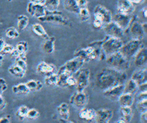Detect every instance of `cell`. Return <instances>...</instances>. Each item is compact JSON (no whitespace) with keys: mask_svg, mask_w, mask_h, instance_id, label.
Here are the masks:
<instances>
[{"mask_svg":"<svg viewBox=\"0 0 147 123\" xmlns=\"http://www.w3.org/2000/svg\"><path fill=\"white\" fill-rule=\"evenodd\" d=\"M127 80V74L111 67L102 68L95 78L96 86L103 91L111 87L123 84Z\"/></svg>","mask_w":147,"mask_h":123,"instance_id":"cell-1","label":"cell"},{"mask_svg":"<svg viewBox=\"0 0 147 123\" xmlns=\"http://www.w3.org/2000/svg\"><path fill=\"white\" fill-rule=\"evenodd\" d=\"M105 59L110 67L119 71H125L130 66L129 60L125 58L119 51L107 56Z\"/></svg>","mask_w":147,"mask_h":123,"instance_id":"cell-2","label":"cell"},{"mask_svg":"<svg viewBox=\"0 0 147 123\" xmlns=\"http://www.w3.org/2000/svg\"><path fill=\"white\" fill-rule=\"evenodd\" d=\"M123 44L121 39L106 36L101 40V48L106 57L115 52H118Z\"/></svg>","mask_w":147,"mask_h":123,"instance_id":"cell-3","label":"cell"},{"mask_svg":"<svg viewBox=\"0 0 147 123\" xmlns=\"http://www.w3.org/2000/svg\"><path fill=\"white\" fill-rule=\"evenodd\" d=\"M38 20L40 22L53 23L63 26H69L71 25V22L68 18L59 10L53 11H47L45 16Z\"/></svg>","mask_w":147,"mask_h":123,"instance_id":"cell-4","label":"cell"},{"mask_svg":"<svg viewBox=\"0 0 147 123\" xmlns=\"http://www.w3.org/2000/svg\"><path fill=\"white\" fill-rule=\"evenodd\" d=\"M143 43L140 40L131 39L125 44H123L119 52L127 59L130 60L134 57L138 51L142 47Z\"/></svg>","mask_w":147,"mask_h":123,"instance_id":"cell-5","label":"cell"},{"mask_svg":"<svg viewBox=\"0 0 147 123\" xmlns=\"http://www.w3.org/2000/svg\"><path fill=\"white\" fill-rule=\"evenodd\" d=\"M76 80V91H84L88 86L90 78V70L87 68L82 67L72 74Z\"/></svg>","mask_w":147,"mask_h":123,"instance_id":"cell-6","label":"cell"},{"mask_svg":"<svg viewBox=\"0 0 147 123\" xmlns=\"http://www.w3.org/2000/svg\"><path fill=\"white\" fill-rule=\"evenodd\" d=\"M127 30L129 31L132 39L141 40L146 33L143 28L142 23L137 20V18L136 16H133Z\"/></svg>","mask_w":147,"mask_h":123,"instance_id":"cell-7","label":"cell"},{"mask_svg":"<svg viewBox=\"0 0 147 123\" xmlns=\"http://www.w3.org/2000/svg\"><path fill=\"white\" fill-rule=\"evenodd\" d=\"M69 103L74 107L81 109L88 102V96L84 91H76L70 97Z\"/></svg>","mask_w":147,"mask_h":123,"instance_id":"cell-8","label":"cell"},{"mask_svg":"<svg viewBox=\"0 0 147 123\" xmlns=\"http://www.w3.org/2000/svg\"><path fill=\"white\" fill-rule=\"evenodd\" d=\"M94 18L101 20L105 24L112 21V14L110 10L102 5H96L93 10Z\"/></svg>","mask_w":147,"mask_h":123,"instance_id":"cell-9","label":"cell"},{"mask_svg":"<svg viewBox=\"0 0 147 123\" xmlns=\"http://www.w3.org/2000/svg\"><path fill=\"white\" fill-rule=\"evenodd\" d=\"M74 56H78L83 59L85 62L98 60L97 54L94 48L90 44L85 48H81L76 50L74 53Z\"/></svg>","mask_w":147,"mask_h":123,"instance_id":"cell-10","label":"cell"},{"mask_svg":"<svg viewBox=\"0 0 147 123\" xmlns=\"http://www.w3.org/2000/svg\"><path fill=\"white\" fill-rule=\"evenodd\" d=\"M106 36L121 39L123 36L124 30L113 21L106 24L102 28Z\"/></svg>","mask_w":147,"mask_h":123,"instance_id":"cell-11","label":"cell"},{"mask_svg":"<svg viewBox=\"0 0 147 123\" xmlns=\"http://www.w3.org/2000/svg\"><path fill=\"white\" fill-rule=\"evenodd\" d=\"M84 63L85 62L82 58L78 56H74L73 58L67 60L61 66L72 75L82 68Z\"/></svg>","mask_w":147,"mask_h":123,"instance_id":"cell-12","label":"cell"},{"mask_svg":"<svg viewBox=\"0 0 147 123\" xmlns=\"http://www.w3.org/2000/svg\"><path fill=\"white\" fill-rule=\"evenodd\" d=\"M133 16L117 12L112 16V21L117 24L124 32L126 31L131 21Z\"/></svg>","mask_w":147,"mask_h":123,"instance_id":"cell-13","label":"cell"},{"mask_svg":"<svg viewBox=\"0 0 147 123\" xmlns=\"http://www.w3.org/2000/svg\"><path fill=\"white\" fill-rule=\"evenodd\" d=\"M27 13L32 17L37 19L43 17L47 13L44 5L29 2L26 6Z\"/></svg>","mask_w":147,"mask_h":123,"instance_id":"cell-14","label":"cell"},{"mask_svg":"<svg viewBox=\"0 0 147 123\" xmlns=\"http://www.w3.org/2000/svg\"><path fill=\"white\" fill-rule=\"evenodd\" d=\"M113 112L109 108H100L96 110L95 123H110L113 118Z\"/></svg>","mask_w":147,"mask_h":123,"instance_id":"cell-15","label":"cell"},{"mask_svg":"<svg viewBox=\"0 0 147 123\" xmlns=\"http://www.w3.org/2000/svg\"><path fill=\"white\" fill-rule=\"evenodd\" d=\"M124 84L118 85L103 91V95L112 101H117L119 96L123 93Z\"/></svg>","mask_w":147,"mask_h":123,"instance_id":"cell-16","label":"cell"},{"mask_svg":"<svg viewBox=\"0 0 147 123\" xmlns=\"http://www.w3.org/2000/svg\"><path fill=\"white\" fill-rule=\"evenodd\" d=\"M117 9L118 13L131 15L135 10V6L129 0H118Z\"/></svg>","mask_w":147,"mask_h":123,"instance_id":"cell-17","label":"cell"},{"mask_svg":"<svg viewBox=\"0 0 147 123\" xmlns=\"http://www.w3.org/2000/svg\"><path fill=\"white\" fill-rule=\"evenodd\" d=\"M28 50V43L26 41H21L17 43L11 53L10 55L13 57L25 56Z\"/></svg>","mask_w":147,"mask_h":123,"instance_id":"cell-18","label":"cell"},{"mask_svg":"<svg viewBox=\"0 0 147 123\" xmlns=\"http://www.w3.org/2000/svg\"><path fill=\"white\" fill-rule=\"evenodd\" d=\"M147 62V48L142 47L134 56V63L136 67H140Z\"/></svg>","mask_w":147,"mask_h":123,"instance_id":"cell-19","label":"cell"},{"mask_svg":"<svg viewBox=\"0 0 147 123\" xmlns=\"http://www.w3.org/2000/svg\"><path fill=\"white\" fill-rule=\"evenodd\" d=\"M96 115V110L92 108L82 107L80 109L78 116L79 117L85 121L91 122L95 120Z\"/></svg>","mask_w":147,"mask_h":123,"instance_id":"cell-20","label":"cell"},{"mask_svg":"<svg viewBox=\"0 0 147 123\" xmlns=\"http://www.w3.org/2000/svg\"><path fill=\"white\" fill-rule=\"evenodd\" d=\"M55 70L56 67L53 64L45 61H41L36 67L37 72L45 75L55 72Z\"/></svg>","mask_w":147,"mask_h":123,"instance_id":"cell-21","label":"cell"},{"mask_svg":"<svg viewBox=\"0 0 147 123\" xmlns=\"http://www.w3.org/2000/svg\"><path fill=\"white\" fill-rule=\"evenodd\" d=\"M130 78L135 81L138 85L147 82V70L142 68L134 71Z\"/></svg>","mask_w":147,"mask_h":123,"instance_id":"cell-22","label":"cell"},{"mask_svg":"<svg viewBox=\"0 0 147 123\" xmlns=\"http://www.w3.org/2000/svg\"><path fill=\"white\" fill-rule=\"evenodd\" d=\"M41 47L44 52L47 54H51L55 51V37L53 36H48L47 37L44 39Z\"/></svg>","mask_w":147,"mask_h":123,"instance_id":"cell-23","label":"cell"},{"mask_svg":"<svg viewBox=\"0 0 147 123\" xmlns=\"http://www.w3.org/2000/svg\"><path fill=\"white\" fill-rule=\"evenodd\" d=\"M134 94L123 93L119 96L117 101L120 106L131 107L134 103Z\"/></svg>","mask_w":147,"mask_h":123,"instance_id":"cell-24","label":"cell"},{"mask_svg":"<svg viewBox=\"0 0 147 123\" xmlns=\"http://www.w3.org/2000/svg\"><path fill=\"white\" fill-rule=\"evenodd\" d=\"M57 114L60 117L61 119L64 120H69L70 116V110L69 105L66 102H62L56 107Z\"/></svg>","mask_w":147,"mask_h":123,"instance_id":"cell-25","label":"cell"},{"mask_svg":"<svg viewBox=\"0 0 147 123\" xmlns=\"http://www.w3.org/2000/svg\"><path fill=\"white\" fill-rule=\"evenodd\" d=\"M63 7L66 11L75 14H78L79 10L76 0H63Z\"/></svg>","mask_w":147,"mask_h":123,"instance_id":"cell-26","label":"cell"},{"mask_svg":"<svg viewBox=\"0 0 147 123\" xmlns=\"http://www.w3.org/2000/svg\"><path fill=\"white\" fill-rule=\"evenodd\" d=\"M138 86L135 81L130 78L124 83L123 93L134 94L138 91Z\"/></svg>","mask_w":147,"mask_h":123,"instance_id":"cell-27","label":"cell"},{"mask_svg":"<svg viewBox=\"0 0 147 123\" xmlns=\"http://www.w3.org/2000/svg\"><path fill=\"white\" fill-rule=\"evenodd\" d=\"M119 113L121 118H123L127 123L131 121L133 116V112L131 107L120 106Z\"/></svg>","mask_w":147,"mask_h":123,"instance_id":"cell-28","label":"cell"},{"mask_svg":"<svg viewBox=\"0 0 147 123\" xmlns=\"http://www.w3.org/2000/svg\"><path fill=\"white\" fill-rule=\"evenodd\" d=\"M8 71L11 75L18 78H23L26 72V71L15 64H13L9 67Z\"/></svg>","mask_w":147,"mask_h":123,"instance_id":"cell-29","label":"cell"},{"mask_svg":"<svg viewBox=\"0 0 147 123\" xmlns=\"http://www.w3.org/2000/svg\"><path fill=\"white\" fill-rule=\"evenodd\" d=\"M32 30L36 35L44 39L49 36L44 26L40 23L33 24L32 25Z\"/></svg>","mask_w":147,"mask_h":123,"instance_id":"cell-30","label":"cell"},{"mask_svg":"<svg viewBox=\"0 0 147 123\" xmlns=\"http://www.w3.org/2000/svg\"><path fill=\"white\" fill-rule=\"evenodd\" d=\"M25 84L30 91H40L43 87L42 82L37 79H30L25 83Z\"/></svg>","mask_w":147,"mask_h":123,"instance_id":"cell-31","label":"cell"},{"mask_svg":"<svg viewBox=\"0 0 147 123\" xmlns=\"http://www.w3.org/2000/svg\"><path fill=\"white\" fill-rule=\"evenodd\" d=\"M44 82L47 86H57L58 82V75L57 73L53 72L45 75L44 79Z\"/></svg>","mask_w":147,"mask_h":123,"instance_id":"cell-32","label":"cell"},{"mask_svg":"<svg viewBox=\"0 0 147 123\" xmlns=\"http://www.w3.org/2000/svg\"><path fill=\"white\" fill-rule=\"evenodd\" d=\"M12 91L16 94L22 95H26L30 92L29 90L25 84V83H20L14 85L12 87Z\"/></svg>","mask_w":147,"mask_h":123,"instance_id":"cell-33","label":"cell"},{"mask_svg":"<svg viewBox=\"0 0 147 123\" xmlns=\"http://www.w3.org/2000/svg\"><path fill=\"white\" fill-rule=\"evenodd\" d=\"M60 0H45L44 6L48 11L58 10Z\"/></svg>","mask_w":147,"mask_h":123,"instance_id":"cell-34","label":"cell"},{"mask_svg":"<svg viewBox=\"0 0 147 123\" xmlns=\"http://www.w3.org/2000/svg\"><path fill=\"white\" fill-rule=\"evenodd\" d=\"M29 22V17L24 14H20L17 17V29L19 30H24Z\"/></svg>","mask_w":147,"mask_h":123,"instance_id":"cell-35","label":"cell"},{"mask_svg":"<svg viewBox=\"0 0 147 123\" xmlns=\"http://www.w3.org/2000/svg\"><path fill=\"white\" fill-rule=\"evenodd\" d=\"M77 15L82 22H86L89 20L90 18V13L88 7L79 9Z\"/></svg>","mask_w":147,"mask_h":123,"instance_id":"cell-36","label":"cell"},{"mask_svg":"<svg viewBox=\"0 0 147 123\" xmlns=\"http://www.w3.org/2000/svg\"><path fill=\"white\" fill-rule=\"evenodd\" d=\"M28 110L29 108L28 106L25 105H21L16 111V115L20 120H24L26 117Z\"/></svg>","mask_w":147,"mask_h":123,"instance_id":"cell-37","label":"cell"},{"mask_svg":"<svg viewBox=\"0 0 147 123\" xmlns=\"http://www.w3.org/2000/svg\"><path fill=\"white\" fill-rule=\"evenodd\" d=\"M5 35L6 37L9 39H14L19 37L20 33L16 28L11 26L6 30Z\"/></svg>","mask_w":147,"mask_h":123,"instance_id":"cell-38","label":"cell"},{"mask_svg":"<svg viewBox=\"0 0 147 123\" xmlns=\"http://www.w3.org/2000/svg\"><path fill=\"white\" fill-rule=\"evenodd\" d=\"M27 59L26 55L25 56H20L15 57V60H14V63L15 64L24 70L26 71L27 70V62H26Z\"/></svg>","mask_w":147,"mask_h":123,"instance_id":"cell-39","label":"cell"},{"mask_svg":"<svg viewBox=\"0 0 147 123\" xmlns=\"http://www.w3.org/2000/svg\"><path fill=\"white\" fill-rule=\"evenodd\" d=\"M136 109L140 113L147 112V99L137 102Z\"/></svg>","mask_w":147,"mask_h":123,"instance_id":"cell-40","label":"cell"},{"mask_svg":"<svg viewBox=\"0 0 147 123\" xmlns=\"http://www.w3.org/2000/svg\"><path fill=\"white\" fill-rule=\"evenodd\" d=\"M39 116L40 112L38 110L35 108H31L29 109L26 118L29 120H36L39 117Z\"/></svg>","mask_w":147,"mask_h":123,"instance_id":"cell-41","label":"cell"},{"mask_svg":"<svg viewBox=\"0 0 147 123\" xmlns=\"http://www.w3.org/2000/svg\"><path fill=\"white\" fill-rule=\"evenodd\" d=\"M13 49H14V47L13 45L5 43V45L3 46L2 49L0 52V55H5L6 54L10 55L13 52Z\"/></svg>","mask_w":147,"mask_h":123,"instance_id":"cell-42","label":"cell"},{"mask_svg":"<svg viewBox=\"0 0 147 123\" xmlns=\"http://www.w3.org/2000/svg\"><path fill=\"white\" fill-rule=\"evenodd\" d=\"M76 80L74 76L71 75L66 80V87H75Z\"/></svg>","mask_w":147,"mask_h":123,"instance_id":"cell-43","label":"cell"},{"mask_svg":"<svg viewBox=\"0 0 147 123\" xmlns=\"http://www.w3.org/2000/svg\"><path fill=\"white\" fill-rule=\"evenodd\" d=\"M7 89V84L3 78H0V94L2 95Z\"/></svg>","mask_w":147,"mask_h":123,"instance_id":"cell-44","label":"cell"},{"mask_svg":"<svg viewBox=\"0 0 147 123\" xmlns=\"http://www.w3.org/2000/svg\"><path fill=\"white\" fill-rule=\"evenodd\" d=\"M92 25H93V26L96 29H101L103 28L104 24L101 20L96 18H94Z\"/></svg>","mask_w":147,"mask_h":123,"instance_id":"cell-45","label":"cell"},{"mask_svg":"<svg viewBox=\"0 0 147 123\" xmlns=\"http://www.w3.org/2000/svg\"><path fill=\"white\" fill-rule=\"evenodd\" d=\"M77 5L79 9L87 7L88 4V0H76Z\"/></svg>","mask_w":147,"mask_h":123,"instance_id":"cell-46","label":"cell"},{"mask_svg":"<svg viewBox=\"0 0 147 123\" xmlns=\"http://www.w3.org/2000/svg\"><path fill=\"white\" fill-rule=\"evenodd\" d=\"M147 99V91L140 92L137 95V101L146 100Z\"/></svg>","mask_w":147,"mask_h":123,"instance_id":"cell-47","label":"cell"},{"mask_svg":"<svg viewBox=\"0 0 147 123\" xmlns=\"http://www.w3.org/2000/svg\"><path fill=\"white\" fill-rule=\"evenodd\" d=\"M6 106V102L2 97V95L0 94V111L3 110Z\"/></svg>","mask_w":147,"mask_h":123,"instance_id":"cell-48","label":"cell"},{"mask_svg":"<svg viewBox=\"0 0 147 123\" xmlns=\"http://www.w3.org/2000/svg\"><path fill=\"white\" fill-rule=\"evenodd\" d=\"M138 90H139L140 92L147 91V82L139 84L138 86Z\"/></svg>","mask_w":147,"mask_h":123,"instance_id":"cell-49","label":"cell"},{"mask_svg":"<svg viewBox=\"0 0 147 123\" xmlns=\"http://www.w3.org/2000/svg\"><path fill=\"white\" fill-rule=\"evenodd\" d=\"M140 121L141 123H147V112L140 113Z\"/></svg>","mask_w":147,"mask_h":123,"instance_id":"cell-50","label":"cell"},{"mask_svg":"<svg viewBox=\"0 0 147 123\" xmlns=\"http://www.w3.org/2000/svg\"><path fill=\"white\" fill-rule=\"evenodd\" d=\"M0 123H10V116H6L1 118Z\"/></svg>","mask_w":147,"mask_h":123,"instance_id":"cell-51","label":"cell"},{"mask_svg":"<svg viewBox=\"0 0 147 123\" xmlns=\"http://www.w3.org/2000/svg\"><path fill=\"white\" fill-rule=\"evenodd\" d=\"M133 5H140L145 2V0H129Z\"/></svg>","mask_w":147,"mask_h":123,"instance_id":"cell-52","label":"cell"},{"mask_svg":"<svg viewBox=\"0 0 147 123\" xmlns=\"http://www.w3.org/2000/svg\"><path fill=\"white\" fill-rule=\"evenodd\" d=\"M141 13L142 16H143L145 18H146V17H147V7H146V6H144V7H143L141 9Z\"/></svg>","mask_w":147,"mask_h":123,"instance_id":"cell-53","label":"cell"},{"mask_svg":"<svg viewBox=\"0 0 147 123\" xmlns=\"http://www.w3.org/2000/svg\"><path fill=\"white\" fill-rule=\"evenodd\" d=\"M29 2H32L33 3H37V4H40V5H44L45 0H29Z\"/></svg>","mask_w":147,"mask_h":123,"instance_id":"cell-54","label":"cell"},{"mask_svg":"<svg viewBox=\"0 0 147 123\" xmlns=\"http://www.w3.org/2000/svg\"><path fill=\"white\" fill-rule=\"evenodd\" d=\"M5 43H5V40L3 39V38L0 37V52H1V50L2 49L3 46L5 45Z\"/></svg>","mask_w":147,"mask_h":123,"instance_id":"cell-55","label":"cell"},{"mask_svg":"<svg viewBox=\"0 0 147 123\" xmlns=\"http://www.w3.org/2000/svg\"><path fill=\"white\" fill-rule=\"evenodd\" d=\"M59 121L60 123H76L74 121H70L69 120H63V119H61L60 118L59 120Z\"/></svg>","mask_w":147,"mask_h":123,"instance_id":"cell-56","label":"cell"},{"mask_svg":"<svg viewBox=\"0 0 147 123\" xmlns=\"http://www.w3.org/2000/svg\"><path fill=\"white\" fill-rule=\"evenodd\" d=\"M114 123H127V122L123 118L121 117L118 120H117Z\"/></svg>","mask_w":147,"mask_h":123,"instance_id":"cell-57","label":"cell"},{"mask_svg":"<svg viewBox=\"0 0 147 123\" xmlns=\"http://www.w3.org/2000/svg\"><path fill=\"white\" fill-rule=\"evenodd\" d=\"M3 55H0V67H1V66H2V63H3Z\"/></svg>","mask_w":147,"mask_h":123,"instance_id":"cell-58","label":"cell"},{"mask_svg":"<svg viewBox=\"0 0 147 123\" xmlns=\"http://www.w3.org/2000/svg\"><path fill=\"white\" fill-rule=\"evenodd\" d=\"M8 2H11V1H12V0H7Z\"/></svg>","mask_w":147,"mask_h":123,"instance_id":"cell-59","label":"cell"}]
</instances>
